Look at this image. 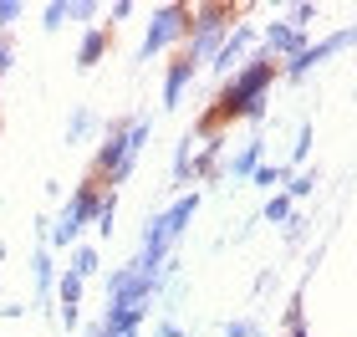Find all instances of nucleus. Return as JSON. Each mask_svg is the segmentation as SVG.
<instances>
[{"mask_svg":"<svg viewBox=\"0 0 357 337\" xmlns=\"http://www.w3.org/2000/svg\"><path fill=\"white\" fill-rule=\"evenodd\" d=\"M275 61L271 57H250L245 67H240L230 82L220 87V98H215V107L204 112V123H199V133L209 138V133H220L225 123H235V118H261L266 112V92H271V82H275Z\"/></svg>","mask_w":357,"mask_h":337,"instance_id":"obj_1","label":"nucleus"},{"mask_svg":"<svg viewBox=\"0 0 357 337\" xmlns=\"http://www.w3.org/2000/svg\"><path fill=\"white\" fill-rule=\"evenodd\" d=\"M153 138V118H128V123H107V138L97 143V153H92V179L97 184H123L128 174H133L138 164V153H143V143Z\"/></svg>","mask_w":357,"mask_h":337,"instance_id":"obj_2","label":"nucleus"},{"mask_svg":"<svg viewBox=\"0 0 357 337\" xmlns=\"http://www.w3.org/2000/svg\"><path fill=\"white\" fill-rule=\"evenodd\" d=\"M194 210H199V195L189 189V195L174 200L164 215H153L149 225H143V250H138V261H128V266H138V271H169V246L184 235V225L194 220Z\"/></svg>","mask_w":357,"mask_h":337,"instance_id":"obj_3","label":"nucleus"},{"mask_svg":"<svg viewBox=\"0 0 357 337\" xmlns=\"http://www.w3.org/2000/svg\"><path fill=\"white\" fill-rule=\"evenodd\" d=\"M230 21H235V10L230 6H189V61L199 67V61H215V52L225 46V36H230Z\"/></svg>","mask_w":357,"mask_h":337,"instance_id":"obj_4","label":"nucleus"},{"mask_svg":"<svg viewBox=\"0 0 357 337\" xmlns=\"http://www.w3.org/2000/svg\"><path fill=\"white\" fill-rule=\"evenodd\" d=\"M97 204H102V189H97V179L87 174V184H77L72 189V200L61 204V215L52 220V230H46V240H52V246H77V235L87 230V225L97 220Z\"/></svg>","mask_w":357,"mask_h":337,"instance_id":"obj_5","label":"nucleus"},{"mask_svg":"<svg viewBox=\"0 0 357 337\" xmlns=\"http://www.w3.org/2000/svg\"><path fill=\"white\" fill-rule=\"evenodd\" d=\"M184 36H189V6H158L149 15V36H143V46H138V61L169 52V46L184 41Z\"/></svg>","mask_w":357,"mask_h":337,"instance_id":"obj_6","label":"nucleus"},{"mask_svg":"<svg viewBox=\"0 0 357 337\" xmlns=\"http://www.w3.org/2000/svg\"><path fill=\"white\" fill-rule=\"evenodd\" d=\"M347 41H352V31H332V36H321L317 46H301V52H296V57H291V61H286V67H281V72H286V77H306V72H312V67H321V61H327L332 52H342V46H347Z\"/></svg>","mask_w":357,"mask_h":337,"instance_id":"obj_7","label":"nucleus"},{"mask_svg":"<svg viewBox=\"0 0 357 337\" xmlns=\"http://www.w3.org/2000/svg\"><path fill=\"white\" fill-rule=\"evenodd\" d=\"M261 41H266V52H261V57H271V61H291V57H296L301 46H306V36H301L296 26H286V21H271Z\"/></svg>","mask_w":357,"mask_h":337,"instance_id":"obj_8","label":"nucleus"},{"mask_svg":"<svg viewBox=\"0 0 357 337\" xmlns=\"http://www.w3.org/2000/svg\"><path fill=\"white\" fill-rule=\"evenodd\" d=\"M82 276H72V271H61V281H56V301H61V327H77V322H82V312H77V307H82Z\"/></svg>","mask_w":357,"mask_h":337,"instance_id":"obj_9","label":"nucleus"},{"mask_svg":"<svg viewBox=\"0 0 357 337\" xmlns=\"http://www.w3.org/2000/svg\"><path fill=\"white\" fill-rule=\"evenodd\" d=\"M250 41H255V31L250 26H235L230 31V36H225V46H220V52H215V61H209V67H215V72H240V57H245L250 52Z\"/></svg>","mask_w":357,"mask_h":337,"instance_id":"obj_10","label":"nucleus"},{"mask_svg":"<svg viewBox=\"0 0 357 337\" xmlns=\"http://www.w3.org/2000/svg\"><path fill=\"white\" fill-rule=\"evenodd\" d=\"M194 72H199V67H194L189 57H178L174 67H169V77H164V107H178V103H184V87L194 82Z\"/></svg>","mask_w":357,"mask_h":337,"instance_id":"obj_11","label":"nucleus"},{"mask_svg":"<svg viewBox=\"0 0 357 337\" xmlns=\"http://www.w3.org/2000/svg\"><path fill=\"white\" fill-rule=\"evenodd\" d=\"M31 276H36V297L46 301V297H52V286H56V266H52V250H36V255H31Z\"/></svg>","mask_w":357,"mask_h":337,"instance_id":"obj_12","label":"nucleus"},{"mask_svg":"<svg viewBox=\"0 0 357 337\" xmlns=\"http://www.w3.org/2000/svg\"><path fill=\"white\" fill-rule=\"evenodd\" d=\"M102 52H107V31H87L82 36V46H77V67H97V61H102Z\"/></svg>","mask_w":357,"mask_h":337,"instance_id":"obj_13","label":"nucleus"},{"mask_svg":"<svg viewBox=\"0 0 357 337\" xmlns=\"http://www.w3.org/2000/svg\"><path fill=\"white\" fill-rule=\"evenodd\" d=\"M261 153H266L261 143H245V149H240V153L230 158V174H235V179H250V174L261 169Z\"/></svg>","mask_w":357,"mask_h":337,"instance_id":"obj_14","label":"nucleus"},{"mask_svg":"<svg viewBox=\"0 0 357 337\" xmlns=\"http://www.w3.org/2000/svg\"><path fill=\"white\" fill-rule=\"evenodd\" d=\"M67 271L87 281L92 271H97V246H77V250H72V261H67Z\"/></svg>","mask_w":357,"mask_h":337,"instance_id":"obj_15","label":"nucleus"},{"mask_svg":"<svg viewBox=\"0 0 357 337\" xmlns=\"http://www.w3.org/2000/svg\"><path fill=\"white\" fill-rule=\"evenodd\" d=\"M97 235H112V225H118V195H112V189H107V195H102V204H97Z\"/></svg>","mask_w":357,"mask_h":337,"instance_id":"obj_16","label":"nucleus"},{"mask_svg":"<svg viewBox=\"0 0 357 337\" xmlns=\"http://www.w3.org/2000/svg\"><path fill=\"white\" fill-rule=\"evenodd\" d=\"M250 179H255V184H261V189H266V195H275V189H281V184L291 179V174H286L281 164H261V169H255V174H250Z\"/></svg>","mask_w":357,"mask_h":337,"instance_id":"obj_17","label":"nucleus"},{"mask_svg":"<svg viewBox=\"0 0 357 337\" xmlns=\"http://www.w3.org/2000/svg\"><path fill=\"white\" fill-rule=\"evenodd\" d=\"M189 164H194V138H184V143H178V153H174V184H189L194 179Z\"/></svg>","mask_w":357,"mask_h":337,"instance_id":"obj_18","label":"nucleus"},{"mask_svg":"<svg viewBox=\"0 0 357 337\" xmlns=\"http://www.w3.org/2000/svg\"><path fill=\"white\" fill-rule=\"evenodd\" d=\"M92 128H97V118H92L87 107H77V112H72V123H67V143H82Z\"/></svg>","mask_w":357,"mask_h":337,"instance_id":"obj_19","label":"nucleus"},{"mask_svg":"<svg viewBox=\"0 0 357 337\" xmlns=\"http://www.w3.org/2000/svg\"><path fill=\"white\" fill-rule=\"evenodd\" d=\"M317 189V174H291L286 179V200H306Z\"/></svg>","mask_w":357,"mask_h":337,"instance_id":"obj_20","label":"nucleus"},{"mask_svg":"<svg viewBox=\"0 0 357 337\" xmlns=\"http://www.w3.org/2000/svg\"><path fill=\"white\" fill-rule=\"evenodd\" d=\"M266 220H271V225H291V200H286V195H271V200H266Z\"/></svg>","mask_w":357,"mask_h":337,"instance_id":"obj_21","label":"nucleus"},{"mask_svg":"<svg viewBox=\"0 0 357 337\" xmlns=\"http://www.w3.org/2000/svg\"><path fill=\"white\" fill-rule=\"evenodd\" d=\"M306 153H312V123H301V128H296V143H291V164H301Z\"/></svg>","mask_w":357,"mask_h":337,"instance_id":"obj_22","label":"nucleus"},{"mask_svg":"<svg viewBox=\"0 0 357 337\" xmlns=\"http://www.w3.org/2000/svg\"><path fill=\"white\" fill-rule=\"evenodd\" d=\"M21 10H26L21 0H0V36H6V31H10L15 21H21Z\"/></svg>","mask_w":357,"mask_h":337,"instance_id":"obj_23","label":"nucleus"},{"mask_svg":"<svg viewBox=\"0 0 357 337\" xmlns=\"http://www.w3.org/2000/svg\"><path fill=\"white\" fill-rule=\"evenodd\" d=\"M312 21H317V6H291V21L286 26H296L301 36H306V26H312Z\"/></svg>","mask_w":357,"mask_h":337,"instance_id":"obj_24","label":"nucleus"},{"mask_svg":"<svg viewBox=\"0 0 357 337\" xmlns=\"http://www.w3.org/2000/svg\"><path fill=\"white\" fill-rule=\"evenodd\" d=\"M46 31H61L67 26V6H61V0H52V6H46V21H41Z\"/></svg>","mask_w":357,"mask_h":337,"instance_id":"obj_25","label":"nucleus"},{"mask_svg":"<svg viewBox=\"0 0 357 337\" xmlns=\"http://www.w3.org/2000/svg\"><path fill=\"white\" fill-rule=\"evenodd\" d=\"M286 327H291V332H296V327H306V322H301V292L291 297V307H286Z\"/></svg>","mask_w":357,"mask_h":337,"instance_id":"obj_26","label":"nucleus"},{"mask_svg":"<svg viewBox=\"0 0 357 337\" xmlns=\"http://www.w3.org/2000/svg\"><path fill=\"white\" fill-rule=\"evenodd\" d=\"M67 15H77V21H92V15H97V6H92V0H72V6H67Z\"/></svg>","mask_w":357,"mask_h":337,"instance_id":"obj_27","label":"nucleus"},{"mask_svg":"<svg viewBox=\"0 0 357 337\" xmlns=\"http://www.w3.org/2000/svg\"><path fill=\"white\" fill-rule=\"evenodd\" d=\"M10 61H15V46H10V36H0V72H10Z\"/></svg>","mask_w":357,"mask_h":337,"instance_id":"obj_28","label":"nucleus"},{"mask_svg":"<svg viewBox=\"0 0 357 337\" xmlns=\"http://www.w3.org/2000/svg\"><path fill=\"white\" fill-rule=\"evenodd\" d=\"M225 337H255V322H230V327H225Z\"/></svg>","mask_w":357,"mask_h":337,"instance_id":"obj_29","label":"nucleus"},{"mask_svg":"<svg viewBox=\"0 0 357 337\" xmlns=\"http://www.w3.org/2000/svg\"><path fill=\"white\" fill-rule=\"evenodd\" d=\"M153 337H184V327H178V322H158V332Z\"/></svg>","mask_w":357,"mask_h":337,"instance_id":"obj_30","label":"nucleus"},{"mask_svg":"<svg viewBox=\"0 0 357 337\" xmlns=\"http://www.w3.org/2000/svg\"><path fill=\"white\" fill-rule=\"evenodd\" d=\"M286 337H312V332H306V327H296V332H286Z\"/></svg>","mask_w":357,"mask_h":337,"instance_id":"obj_31","label":"nucleus"},{"mask_svg":"<svg viewBox=\"0 0 357 337\" xmlns=\"http://www.w3.org/2000/svg\"><path fill=\"white\" fill-rule=\"evenodd\" d=\"M352 41H357V31H352Z\"/></svg>","mask_w":357,"mask_h":337,"instance_id":"obj_32","label":"nucleus"},{"mask_svg":"<svg viewBox=\"0 0 357 337\" xmlns=\"http://www.w3.org/2000/svg\"><path fill=\"white\" fill-rule=\"evenodd\" d=\"M255 337H261V332H255Z\"/></svg>","mask_w":357,"mask_h":337,"instance_id":"obj_33","label":"nucleus"}]
</instances>
